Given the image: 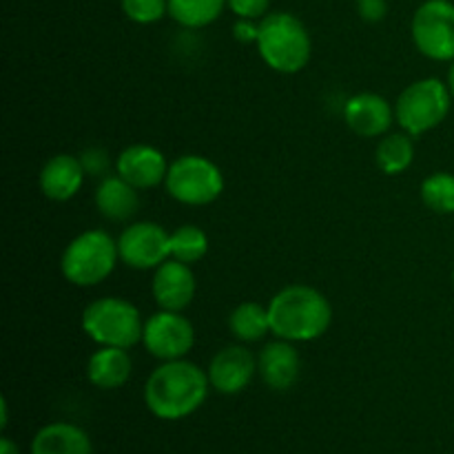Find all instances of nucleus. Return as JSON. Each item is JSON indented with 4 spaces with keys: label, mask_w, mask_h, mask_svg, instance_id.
<instances>
[{
    "label": "nucleus",
    "mask_w": 454,
    "mask_h": 454,
    "mask_svg": "<svg viewBox=\"0 0 454 454\" xmlns=\"http://www.w3.org/2000/svg\"><path fill=\"white\" fill-rule=\"evenodd\" d=\"M224 173L213 160L198 153L180 155L168 164L164 189L186 207H207L224 193Z\"/></svg>",
    "instance_id": "obj_7"
},
{
    "label": "nucleus",
    "mask_w": 454,
    "mask_h": 454,
    "mask_svg": "<svg viewBox=\"0 0 454 454\" xmlns=\"http://www.w3.org/2000/svg\"><path fill=\"white\" fill-rule=\"evenodd\" d=\"M0 454H20V448H18L9 437H3L0 439Z\"/></svg>",
    "instance_id": "obj_30"
},
{
    "label": "nucleus",
    "mask_w": 454,
    "mask_h": 454,
    "mask_svg": "<svg viewBox=\"0 0 454 454\" xmlns=\"http://www.w3.org/2000/svg\"><path fill=\"white\" fill-rule=\"evenodd\" d=\"M84 335L98 346L133 348L142 344L145 319L140 309L122 297H100L82 310Z\"/></svg>",
    "instance_id": "obj_5"
},
{
    "label": "nucleus",
    "mask_w": 454,
    "mask_h": 454,
    "mask_svg": "<svg viewBox=\"0 0 454 454\" xmlns=\"http://www.w3.org/2000/svg\"><path fill=\"white\" fill-rule=\"evenodd\" d=\"M344 122L359 137H384L395 122V105L380 93H357L346 100Z\"/></svg>",
    "instance_id": "obj_14"
},
{
    "label": "nucleus",
    "mask_w": 454,
    "mask_h": 454,
    "mask_svg": "<svg viewBox=\"0 0 454 454\" xmlns=\"http://www.w3.org/2000/svg\"><path fill=\"white\" fill-rule=\"evenodd\" d=\"M211 381L204 368L189 359L162 362L145 384V403L162 421H180L193 415L207 402Z\"/></svg>",
    "instance_id": "obj_1"
},
{
    "label": "nucleus",
    "mask_w": 454,
    "mask_h": 454,
    "mask_svg": "<svg viewBox=\"0 0 454 454\" xmlns=\"http://www.w3.org/2000/svg\"><path fill=\"white\" fill-rule=\"evenodd\" d=\"M233 38L239 44H257V38H260V20L238 18L233 25Z\"/></svg>",
    "instance_id": "obj_28"
},
{
    "label": "nucleus",
    "mask_w": 454,
    "mask_h": 454,
    "mask_svg": "<svg viewBox=\"0 0 454 454\" xmlns=\"http://www.w3.org/2000/svg\"><path fill=\"white\" fill-rule=\"evenodd\" d=\"M133 359L127 348L100 346L87 362V380L100 390H118L131 380Z\"/></svg>",
    "instance_id": "obj_18"
},
{
    "label": "nucleus",
    "mask_w": 454,
    "mask_h": 454,
    "mask_svg": "<svg viewBox=\"0 0 454 454\" xmlns=\"http://www.w3.org/2000/svg\"><path fill=\"white\" fill-rule=\"evenodd\" d=\"M208 253V235L195 224H182L171 233V257L184 264H198Z\"/></svg>",
    "instance_id": "obj_23"
},
{
    "label": "nucleus",
    "mask_w": 454,
    "mask_h": 454,
    "mask_svg": "<svg viewBox=\"0 0 454 454\" xmlns=\"http://www.w3.org/2000/svg\"><path fill=\"white\" fill-rule=\"evenodd\" d=\"M255 47L264 65L284 75L304 71L313 56L309 29L295 13L288 12H273L262 18Z\"/></svg>",
    "instance_id": "obj_3"
},
{
    "label": "nucleus",
    "mask_w": 454,
    "mask_h": 454,
    "mask_svg": "<svg viewBox=\"0 0 454 454\" xmlns=\"http://www.w3.org/2000/svg\"><path fill=\"white\" fill-rule=\"evenodd\" d=\"M355 3H359V0H355Z\"/></svg>",
    "instance_id": "obj_34"
},
{
    "label": "nucleus",
    "mask_w": 454,
    "mask_h": 454,
    "mask_svg": "<svg viewBox=\"0 0 454 454\" xmlns=\"http://www.w3.org/2000/svg\"><path fill=\"white\" fill-rule=\"evenodd\" d=\"M229 328L239 344H255L270 335L269 306L260 301H242L229 315Z\"/></svg>",
    "instance_id": "obj_20"
},
{
    "label": "nucleus",
    "mask_w": 454,
    "mask_h": 454,
    "mask_svg": "<svg viewBox=\"0 0 454 454\" xmlns=\"http://www.w3.org/2000/svg\"><path fill=\"white\" fill-rule=\"evenodd\" d=\"M120 7L136 25H153L168 16V0H120Z\"/></svg>",
    "instance_id": "obj_25"
},
{
    "label": "nucleus",
    "mask_w": 454,
    "mask_h": 454,
    "mask_svg": "<svg viewBox=\"0 0 454 454\" xmlns=\"http://www.w3.org/2000/svg\"><path fill=\"white\" fill-rule=\"evenodd\" d=\"M120 262L118 239L102 229L75 235L60 257V273L69 284L91 288L105 282Z\"/></svg>",
    "instance_id": "obj_4"
},
{
    "label": "nucleus",
    "mask_w": 454,
    "mask_h": 454,
    "mask_svg": "<svg viewBox=\"0 0 454 454\" xmlns=\"http://www.w3.org/2000/svg\"><path fill=\"white\" fill-rule=\"evenodd\" d=\"M226 0H168V16L186 29H202L224 13Z\"/></svg>",
    "instance_id": "obj_22"
},
{
    "label": "nucleus",
    "mask_w": 454,
    "mask_h": 454,
    "mask_svg": "<svg viewBox=\"0 0 454 454\" xmlns=\"http://www.w3.org/2000/svg\"><path fill=\"white\" fill-rule=\"evenodd\" d=\"M78 158L80 162H82L87 176L105 177L106 171H109V151L102 149V146H89V149H84Z\"/></svg>",
    "instance_id": "obj_26"
},
{
    "label": "nucleus",
    "mask_w": 454,
    "mask_h": 454,
    "mask_svg": "<svg viewBox=\"0 0 454 454\" xmlns=\"http://www.w3.org/2000/svg\"><path fill=\"white\" fill-rule=\"evenodd\" d=\"M195 291H198V282H195V273L191 264L177 260H167L153 270V279H151V295L158 309L162 310H182L189 309L195 300Z\"/></svg>",
    "instance_id": "obj_12"
},
{
    "label": "nucleus",
    "mask_w": 454,
    "mask_h": 454,
    "mask_svg": "<svg viewBox=\"0 0 454 454\" xmlns=\"http://www.w3.org/2000/svg\"><path fill=\"white\" fill-rule=\"evenodd\" d=\"M270 0H226V7L238 18L248 20H262L269 13Z\"/></svg>",
    "instance_id": "obj_27"
},
{
    "label": "nucleus",
    "mask_w": 454,
    "mask_h": 454,
    "mask_svg": "<svg viewBox=\"0 0 454 454\" xmlns=\"http://www.w3.org/2000/svg\"><path fill=\"white\" fill-rule=\"evenodd\" d=\"M446 84H448V89H450V93H452V98H454V60L450 62V69H448Z\"/></svg>",
    "instance_id": "obj_32"
},
{
    "label": "nucleus",
    "mask_w": 454,
    "mask_h": 454,
    "mask_svg": "<svg viewBox=\"0 0 454 454\" xmlns=\"http://www.w3.org/2000/svg\"><path fill=\"white\" fill-rule=\"evenodd\" d=\"M120 262L136 270H155L171 260V233L158 222H131L118 238Z\"/></svg>",
    "instance_id": "obj_10"
},
{
    "label": "nucleus",
    "mask_w": 454,
    "mask_h": 454,
    "mask_svg": "<svg viewBox=\"0 0 454 454\" xmlns=\"http://www.w3.org/2000/svg\"><path fill=\"white\" fill-rule=\"evenodd\" d=\"M359 16L366 22H381L388 13V4L386 0H359L357 3Z\"/></svg>",
    "instance_id": "obj_29"
},
{
    "label": "nucleus",
    "mask_w": 454,
    "mask_h": 454,
    "mask_svg": "<svg viewBox=\"0 0 454 454\" xmlns=\"http://www.w3.org/2000/svg\"><path fill=\"white\" fill-rule=\"evenodd\" d=\"M207 375L211 388L220 395L242 393L257 375V355H253L244 344L224 346L213 355Z\"/></svg>",
    "instance_id": "obj_11"
},
{
    "label": "nucleus",
    "mask_w": 454,
    "mask_h": 454,
    "mask_svg": "<svg viewBox=\"0 0 454 454\" xmlns=\"http://www.w3.org/2000/svg\"><path fill=\"white\" fill-rule=\"evenodd\" d=\"M301 372V355L293 341L278 340L266 341L257 353V375L270 390H291Z\"/></svg>",
    "instance_id": "obj_15"
},
{
    "label": "nucleus",
    "mask_w": 454,
    "mask_h": 454,
    "mask_svg": "<svg viewBox=\"0 0 454 454\" xmlns=\"http://www.w3.org/2000/svg\"><path fill=\"white\" fill-rule=\"evenodd\" d=\"M421 200L439 215H454V173L437 171L421 182Z\"/></svg>",
    "instance_id": "obj_24"
},
{
    "label": "nucleus",
    "mask_w": 454,
    "mask_h": 454,
    "mask_svg": "<svg viewBox=\"0 0 454 454\" xmlns=\"http://www.w3.org/2000/svg\"><path fill=\"white\" fill-rule=\"evenodd\" d=\"M452 284H454V269H452Z\"/></svg>",
    "instance_id": "obj_33"
},
{
    "label": "nucleus",
    "mask_w": 454,
    "mask_h": 454,
    "mask_svg": "<svg viewBox=\"0 0 454 454\" xmlns=\"http://www.w3.org/2000/svg\"><path fill=\"white\" fill-rule=\"evenodd\" d=\"M84 171L80 158L69 153H56L43 164L38 173V186L51 202H69L80 193L84 184Z\"/></svg>",
    "instance_id": "obj_16"
},
{
    "label": "nucleus",
    "mask_w": 454,
    "mask_h": 454,
    "mask_svg": "<svg viewBox=\"0 0 454 454\" xmlns=\"http://www.w3.org/2000/svg\"><path fill=\"white\" fill-rule=\"evenodd\" d=\"M452 93L439 78H421L408 84L395 100V122L408 136L419 137L433 131L448 118L452 106Z\"/></svg>",
    "instance_id": "obj_6"
},
{
    "label": "nucleus",
    "mask_w": 454,
    "mask_h": 454,
    "mask_svg": "<svg viewBox=\"0 0 454 454\" xmlns=\"http://www.w3.org/2000/svg\"><path fill=\"white\" fill-rule=\"evenodd\" d=\"M412 43L421 56L434 62L454 60V3L426 0L412 16Z\"/></svg>",
    "instance_id": "obj_8"
},
{
    "label": "nucleus",
    "mask_w": 454,
    "mask_h": 454,
    "mask_svg": "<svg viewBox=\"0 0 454 454\" xmlns=\"http://www.w3.org/2000/svg\"><path fill=\"white\" fill-rule=\"evenodd\" d=\"M270 335L293 344H309L328 333L333 306L322 291L306 284H291L269 301Z\"/></svg>",
    "instance_id": "obj_2"
},
{
    "label": "nucleus",
    "mask_w": 454,
    "mask_h": 454,
    "mask_svg": "<svg viewBox=\"0 0 454 454\" xmlns=\"http://www.w3.org/2000/svg\"><path fill=\"white\" fill-rule=\"evenodd\" d=\"M115 173L136 186L137 191H149L164 184L168 162L160 149L151 145H131L120 151L115 158Z\"/></svg>",
    "instance_id": "obj_13"
},
{
    "label": "nucleus",
    "mask_w": 454,
    "mask_h": 454,
    "mask_svg": "<svg viewBox=\"0 0 454 454\" xmlns=\"http://www.w3.org/2000/svg\"><path fill=\"white\" fill-rule=\"evenodd\" d=\"M415 162V142L406 131L386 133L375 149V164L386 176H402Z\"/></svg>",
    "instance_id": "obj_21"
},
{
    "label": "nucleus",
    "mask_w": 454,
    "mask_h": 454,
    "mask_svg": "<svg viewBox=\"0 0 454 454\" xmlns=\"http://www.w3.org/2000/svg\"><path fill=\"white\" fill-rule=\"evenodd\" d=\"M0 426H3V428H7V424H9V403H7V399H3V402H0Z\"/></svg>",
    "instance_id": "obj_31"
},
{
    "label": "nucleus",
    "mask_w": 454,
    "mask_h": 454,
    "mask_svg": "<svg viewBox=\"0 0 454 454\" xmlns=\"http://www.w3.org/2000/svg\"><path fill=\"white\" fill-rule=\"evenodd\" d=\"M31 454H93L89 434L69 421H53L43 426L31 439Z\"/></svg>",
    "instance_id": "obj_19"
},
{
    "label": "nucleus",
    "mask_w": 454,
    "mask_h": 454,
    "mask_svg": "<svg viewBox=\"0 0 454 454\" xmlns=\"http://www.w3.org/2000/svg\"><path fill=\"white\" fill-rule=\"evenodd\" d=\"M98 213L109 222H129L140 208V191L129 184L118 173L105 176L93 195Z\"/></svg>",
    "instance_id": "obj_17"
},
{
    "label": "nucleus",
    "mask_w": 454,
    "mask_h": 454,
    "mask_svg": "<svg viewBox=\"0 0 454 454\" xmlns=\"http://www.w3.org/2000/svg\"><path fill=\"white\" fill-rule=\"evenodd\" d=\"M142 346L160 362L184 359L195 346V326L177 310H162L145 319Z\"/></svg>",
    "instance_id": "obj_9"
}]
</instances>
